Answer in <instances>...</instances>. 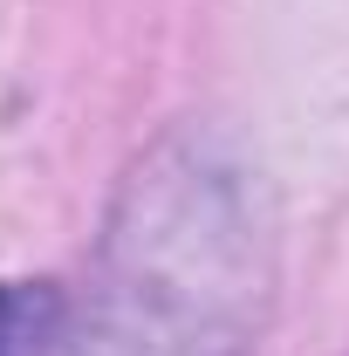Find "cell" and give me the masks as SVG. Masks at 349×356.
<instances>
[{
	"label": "cell",
	"instance_id": "1",
	"mask_svg": "<svg viewBox=\"0 0 349 356\" xmlns=\"http://www.w3.org/2000/svg\"><path fill=\"white\" fill-rule=\"evenodd\" d=\"M267 206L199 131L165 137L117 192L76 356H254L267 315Z\"/></svg>",
	"mask_w": 349,
	"mask_h": 356
},
{
	"label": "cell",
	"instance_id": "2",
	"mask_svg": "<svg viewBox=\"0 0 349 356\" xmlns=\"http://www.w3.org/2000/svg\"><path fill=\"white\" fill-rule=\"evenodd\" d=\"M62 288L48 281H0V356H48V343H62Z\"/></svg>",
	"mask_w": 349,
	"mask_h": 356
}]
</instances>
